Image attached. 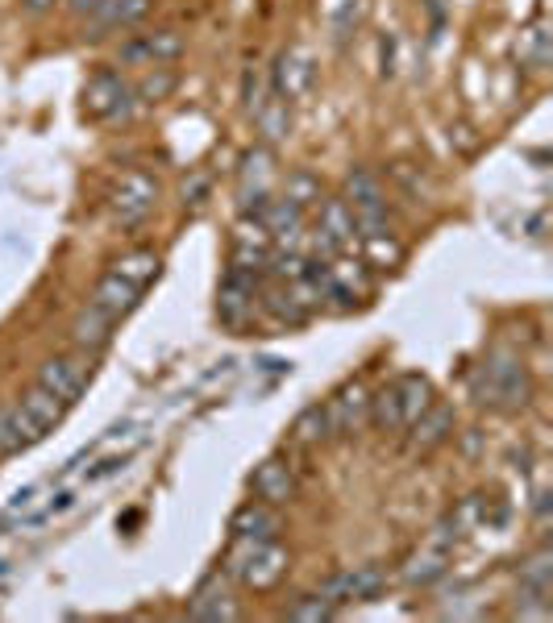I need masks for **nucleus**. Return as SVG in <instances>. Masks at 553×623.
I'll return each instance as SVG.
<instances>
[{
  "instance_id": "423d86ee",
  "label": "nucleus",
  "mask_w": 553,
  "mask_h": 623,
  "mask_svg": "<svg viewBox=\"0 0 553 623\" xmlns=\"http://www.w3.org/2000/svg\"><path fill=\"white\" fill-rule=\"evenodd\" d=\"M258 283H263V275H254V270H242V266L225 270L221 291H217V316H221L225 329L242 333L254 321V312H258Z\"/></svg>"
},
{
  "instance_id": "c03bdc74",
  "label": "nucleus",
  "mask_w": 553,
  "mask_h": 623,
  "mask_svg": "<svg viewBox=\"0 0 553 623\" xmlns=\"http://www.w3.org/2000/svg\"><path fill=\"white\" fill-rule=\"evenodd\" d=\"M58 0H21V9L25 13H46V9H55Z\"/></svg>"
},
{
  "instance_id": "4be33fe9",
  "label": "nucleus",
  "mask_w": 553,
  "mask_h": 623,
  "mask_svg": "<svg viewBox=\"0 0 553 623\" xmlns=\"http://www.w3.org/2000/svg\"><path fill=\"white\" fill-rule=\"evenodd\" d=\"M317 229L338 249H350L358 242V221H354V212H350L345 200H321L317 204Z\"/></svg>"
},
{
  "instance_id": "412c9836",
  "label": "nucleus",
  "mask_w": 553,
  "mask_h": 623,
  "mask_svg": "<svg viewBox=\"0 0 553 623\" xmlns=\"http://www.w3.org/2000/svg\"><path fill=\"white\" fill-rule=\"evenodd\" d=\"M137 300H142V287L130 283V279H121L117 270H109L92 291V308H100V312L113 316V321L130 316V312L137 308Z\"/></svg>"
},
{
  "instance_id": "cd10ccee",
  "label": "nucleus",
  "mask_w": 553,
  "mask_h": 623,
  "mask_svg": "<svg viewBox=\"0 0 553 623\" xmlns=\"http://www.w3.org/2000/svg\"><path fill=\"white\" fill-rule=\"evenodd\" d=\"M450 574V553L438 545H429V548H420L417 557L403 566V582L408 586H433L441 582Z\"/></svg>"
},
{
  "instance_id": "1a4fd4ad",
  "label": "nucleus",
  "mask_w": 553,
  "mask_h": 623,
  "mask_svg": "<svg viewBox=\"0 0 553 623\" xmlns=\"http://www.w3.org/2000/svg\"><path fill=\"white\" fill-rule=\"evenodd\" d=\"M317 84V63L308 55L305 46H291V51H279L275 55V67H270V92L279 100H305Z\"/></svg>"
},
{
  "instance_id": "a878e982",
  "label": "nucleus",
  "mask_w": 553,
  "mask_h": 623,
  "mask_svg": "<svg viewBox=\"0 0 553 623\" xmlns=\"http://www.w3.org/2000/svg\"><path fill=\"white\" fill-rule=\"evenodd\" d=\"M254 125L263 133V142L275 146V142H284L287 133H291V104L279 100L275 92H267V100L254 109Z\"/></svg>"
},
{
  "instance_id": "4c0bfd02",
  "label": "nucleus",
  "mask_w": 553,
  "mask_h": 623,
  "mask_svg": "<svg viewBox=\"0 0 553 623\" xmlns=\"http://www.w3.org/2000/svg\"><path fill=\"white\" fill-rule=\"evenodd\" d=\"M358 13H363V0H350L342 13L333 18V38H345V34H350V21L358 25Z\"/></svg>"
},
{
  "instance_id": "aec40b11",
  "label": "nucleus",
  "mask_w": 553,
  "mask_h": 623,
  "mask_svg": "<svg viewBox=\"0 0 553 623\" xmlns=\"http://www.w3.org/2000/svg\"><path fill=\"white\" fill-rule=\"evenodd\" d=\"M258 308H263L275 324H291V329L312 316V308L296 296V287L279 283V279H275V283H258Z\"/></svg>"
},
{
  "instance_id": "f704fd0d",
  "label": "nucleus",
  "mask_w": 553,
  "mask_h": 623,
  "mask_svg": "<svg viewBox=\"0 0 553 623\" xmlns=\"http://www.w3.org/2000/svg\"><path fill=\"white\" fill-rule=\"evenodd\" d=\"M175 84H179V76H175L172 67H146V76H142V84H137L134 92L137 100L158 104V100H167V96L175 92Z\"/></svg>"
},
{
  "instance_id": "f257e3e1",
  "label": "nucleus",
  "mask_w": 553,
  "mask_h": 623,
  "mask_svg": "<svg viewBox=\"0 0 553 623\" xmlns=\"http://www.w3.org/2000/svg\"><path fill=\"white\" fill-rule=\"evenodd\" d=\"M471 396L478 408H491V412H520L529 408L533 399V375L520 354L512 349H491L483 366H475L471 375Z\"/></svg>"
},
{
  "instance_id": "6ab92c4d",
  "label": "nucleus",
  "mask_w": 553,
  "mask_h": 623,
  "mask_svg": "<svg viewBox=\"0 0 553 623\" xmlns=\"http://www.w3.org/2000/svg\"><path fill=\"white\" fill-rule=\"evenodd\" d=\"M154 0H100L88 13V38H104L109 30H130L151 13Z\"/></svg>"
},
{
  "instance_id": "5701e85b",
  "label": "nucleus",
  "mask_w": 553,
  "mask_h": 623,
  "mask_svg": "<svg viewBox=\"0 0 553 623\" xmlns=\"http://www.w3.org/2000/svg\"><path fill=\"white\" fill-rule=\"evenodd\" d=\"M113 324H117L113 316H104V312H100V308H92V303L79 312L76 324H71V341L84 349V358H96V354H100V349L113 341Z\"/></svg>"
},
{
  "instance_id": "2eb2a0df",
  "label": "nucleus",
  "mask_w": 553,
  "mask_h": 623,
  "mask_svg": "<svg viewBox=\"0 0 553 623\" xmlns=\"http://www.w3.org/2000/svg\"><path fill=\"white\" fill-rule=\"evenodd\" d=\"M254 221L267 229L270 242H279L284 249H296L305 242V208H296L284 196H270L267 204L254 212Z\"/></svg>"
},
{
  "instance_id": "473e14b6",
  "label": "nucleus",
  "mask_w": 553,
  "mask_h": 623,
  "mask_svg": "<svg viewBox=\"0 0 553 623\" xmlns=\"http://www.w3.org/2000/svg\"><path fill=\"white\" fill-rule=\"evenodd\" d=\"M284 200H291L296 208H317L324 200V188H321V179L312 175V170H287V179H284Z\"/></svg>"
},
{
  "instance_id": "c85d7f7f",
  "label": "nucleus",
  "mask_w": 553,
  "mask_h": 623,
  "mask_svg": "<svg viewBox=\"0 0 553 623\" xmlns=\"http://www.w3.org/2000/svg\"><path fill=\"white\" fill-rule=\"evenodd\" d=\"M358 242H363V263L375 266V270H396L403 263V242L391 229L387 233H366Z\"/></svg>"
},
{
  "instance_id": "bb28decb",
  "label": "nucleus",
  "mask_w": 553,
  "mask_h": 623,
  "mask_svg": "<svg viewBox=\"0 0 553 623\" xmlns=\"http://www.w3.org/2000/svg\"><path fill=\"white\" fill-rule=\"evenodd\" d=\"M287 436H291L296 445H305V449H312V445H324V441H333V429H329V412H324V403H308L305 412L291 420Z\"/></svg>"
},
{
  "instance_id": "58836bf2",
  "label": "nucleus",
  "mask_w": 553,
  "mask_h": 623,
  "mask_svg": "<svg viewBox=\"0 0 553 623\" xmlns=\"http://www.w3.org/2000/svg\"><path fill=\"white\" fill-rule=\"evenodd\" d=\"M391 175H396V179H400V183L412 191V196H420V188H424V179L417 175V167H408V163H396V167H391Z\"/></svg>"
},
{
  "instance_id": "f03ea898",
  "label": "nucleus",
  "mask_w": 553,
  "mask_h": 623,
  "mask_svg": "<svg viewBox=\"0 0 553 623\" xmlns=\"http://www.w3.org/2000/svg\"><path fill=\"white\" fill-rule=\"evenodd\" d=\"M287 566L291 557L279 541H233L230 557H225V578L250 590H275L287 578Z\"/></svg>"
},
{
  "instance_id": "393cba45",
  "label": "nucleus",
  "mask_w": 553,
  "mask_h": 623,
  "mask_svg": "<svg viewBox=\"0 0 553 623\" xmlns=\"http://www.w3.org/2000/svg\"><path fill=\"white\" fill-rule=\"evenodd\" d=\"M391 387H396V399H400L403 424H412V420H417V415L424 412V408H429L433 399H438V396H433V382H429L424 375H417V370L400 375L396 382H391Z\"/></svg>"
},
{
  "instance_id": "79ce46f5",
  "label": "nucleus",
  "mask_w": 553,
  "mask_h": 623,
  "mask_svg": "<svg viewBox=\"0 0 553 623\" xmlns=\"http://www.w3.org/2000/svg\"><path fill=\"white\" fill-rule=\"evenodd\" d=\"M125 466V457H109V461H100L92 474H88V482H100V478H109V474H117Z\"/></svg>"
},
{
  "instance_id": "ea45409f",
  "label": "nucleus",
  "mask_w": 553,
  "mask_h": 623,
  "mask_svg": "<svg viewBox=\"0 0 553 623\" xmlns=\"http://www.w3.org/2000/svg\"><path fill=\"white\" fill-rule=\"evenodd\" d=\"M204 188H209V179H204V175H191L188 183H184V204H200V200H204Z\"/></svg>"
},
{
  "instance_id": "f3484780",
  "label": "nucleus",
  "mask_w": 553,
  "mask_h": 623,
  "mask_svg": "<svg viewBox=\"0 0 553 623\" xmlns=\"http://www.w3.org/2000/svg\"><path fill=\"white\" fill-rule=\"evenodd\" d=\"M230 532L233 541H279L284 532V515L279 508H270L263 499H250L230 515Z\"/></svg>"
},
{
  "instance_id": "e433bc0d",
  "label": "nucleus",
  "mask_w": 553,
  "mask_h": 623,
  "mask_svg": "<svg viewBox=\"0 0 553 623\" xmlns=\"http://www.w3.org/2000/svg\"><path fill=\"white\" fill-rule=\"evenodd\" d=\"M263 100H267V92H263V76H258L254 67H246V76H242V109L254 116V109H258Z\"/></svg>"
},
{
  "instance_id": "a18cd8bd",
  "label": "nucleus",
  "mask_w": 553,
  "mask_h": 623,
  "mask_svg": "<svg viewBox=\"0 0 553 623\" xmlns=\"http://www.w3.org/2000/svg\"><path fill=\"white\" fill-rule=\"evenodd\" d=\"M96 4H100V0H71V13H76V18H88Z\"/></svg>"
},
{
  "instance_id": "72a5a7b5",
  "label": "nucleus",
  "mask_w": 553,
  "mask_h": 623,
  "mask_svg": "<svg viewBox=\"0 0 553 623\" xmlns=\"http://www.w3.org/2000/svg\"><path fill=\"white\" fill-rule=\"evenodd\" d=\"M338 615V603L333 599H324L321 590L317 594H300V599H291L284 607V620H296V623H324Z\"/></svg>"
},
{
  "instance_id": "6e6552de",
  "label": "nucleus",
  "mask_w": 553,
  "mask_h": 623,
  "mask_svg": "<svg viewBox=\"0 0 553 623\" xmlns=\"http://www.w3.org/2000/svg\"><path fill=\"white\" fill-rule=\"evenodd\" d=\"M188 620H200V623H233V620H242V607H237V599H233L225 569L209 574L204 582L191 590Z\"/></svg>"
},
{
  "instance_id": "39448f33",
  "label": "nucleus",
  "mask_w": 553,
  "mask_h": 623,
  "mask_svg": "<svg viewBox=\"0 0 553 623\" xmlns=\"http://www.w3.org/2000/svg\"><path fill=\"white\" fill-rule=\"evenodd\" d=\"M553 594V553L545 545L529 553L516 569V615L520 620H545Z\"/></svg>"
},
{
  "instance_id": "dca6fc26",
  "label": "nucleus",
  "mask_w": 553,
  "mask_h": 623,
  "mask_svg": "<svg viewBox=\"0 0 553 623\" xmlns=\"http://www.w3.org/2000/svg\"><path fill=\"white\" fill-rule=\"evenodd\" d=\"M237 196H242V212L254 216L258 208L270 200V151L258 146V151L242 154V170H237Z\"/></svg>"
},
{
  "instance_id": "20e7f679",
  "label": "nucleus",
  "mask_w": 553,
  "mask_h": 623,
  "mask_svg": "<svg viewBox=\"0 0 553 623\" xmlns=\"http://www.w3.org/2000/svg\"><path fill=\"white\" fill-rule=\"evenodd\" d=\"M345 204L358 221V237L366 233H387L391 229V208H387V196H383V183L375 170L354 167L345 175Z\"/></svg>"
},
{
  "instance_id": "0eeeda50",
  "label": "nucleus",
  "mask_w": 553,
  "mask_h": 623,
  "mask_svg": "<svg viewBox=\"0 0 553 623\" xmlns=\"http://www.w3.org/2000/svg\"><path fill=\"white\" fill-rule=\"evenodd\" d=\"M109 204H113V216L121 225H142L158 204V179L146 170H125L109 191Z\"/></svg>"
},
{
  "instance_id": "b1692460",
  "label": "nucleus",
  "mask_w": 553,
  "mask_h": 623,
  "mask_svg": "<svg viewBox=\"0 0 553 623\" xmlns=\"http://www.w3.org/2000/svg\"><path fill=\"white\" fill-rule=\"evenodd\" d=\"M18 408L30 415L34 424H38L42 433H55L58 424H63V415H67V403H63L58 396H51L46 387H38V382H34V387H30L25 396H21Z\"/></svg>"
},
{
  "instance_id": "c9c22d12",
  "label": "nucleus",
  "mask_w": 553,
  "mask_h": 623,
  "mask_svg": "<svg viewBox=\"0 0 553 623\" xmlns=\"http://www.w3.org/2000/svg\"><path fill=\"white\" fill-rule=\"evenodd\" d=\"M25 449V441L18 433V420H13V408H0V457H13Z\"/></svg>"
},
{
  "instance_id": "9b49d317",
  "label": "nucleus",
  "mask_w": 553,
  "mask_h": 623,
  "mask_svg": "<svg viewBox=\"0 0 553 623\" xmlns=\"http://www.w3.org/2000/svg\"><path fill=\"white\" fill-rule=\"evenodd\" d=\"M383 590H387V569L383 566H354L345 569V574H333V578H324L321 594L324 599H333V603H370V599H379Z\"/></svg>"
},
{
  "instance_id": "a19ab883",
  "label": "nucleus",
  "mask_w": 553,
  "mask_h": 623,
  "mask_svg": "<svg viewBox=\"0 0 553 623\" xmlns=\"http://www.w3.org/2000/svg\"><path fill=\"white\" fill-rule=\"evenodd\" d=\"M550 499H553V494H550V491H541V494H537V503H533V515H537V529H541V532L550 529Z\"/></svg>"
},
{
  "instance_id": "7ed1b4c3",
  "label": "nucleus",
  "mask_w": 553,
  "mask_h": 623,
  "mask_svg": "<svg viewBox=\"0 0 553 623\" xmlns=\"http://www.w3.org/2000/svg\"><path fill=\"white\" fill-rule=\"evenodd\" d=\"M84 109L92 121H104V125H121V121H130L137 109V92L134 84L113 71V67H100L88 84H84Z\"/></svg>"
},
{
  "instance_id": "a211bd4d",
  "label": "nucleus",
  "mask_w": 553,
  "mask_h": 623,
  "mask_svg": "<svg viewBox=\"0 0 553 623\" xmlns=\"http://www.w3.org/2000/svg\"><path fill=\"white\" fill-rule=\"evenodd\" d=\"M250 491H254V499L270 503V508H284V503L296 499L300 487H296V474H291L284 457H267L258 470L250 474Z\"/></svg>"
},
{
  "instance_id": "c756f323",
  "label": "nucleus",
  "mask_w": 553,
  "mask_h": 623,
  "mask_svg": "<svg viewBox=\"0 0 553 623\" xmlns=\"http://www.w3.org/2000/svg\"><path fill=\"white\" fill-rule=\"evenodd\" d=\"M516 51H520V63H524L529 71H545V67H550V55H553L550 25H545V21H537L533 30H524Z\"/></svg>"
},
{
  "instance_id": "37998d69",
  "label": "nucleus",
  "mask_w": 553,
  "mask_h": 623,
  "mask_svg": "<svg viewBox=\"0 0 553 623\" xmlns=\"http://www.w3.org/2000/svg\"><path fill=\"white\" fill-rule=\"evenodd\" d=\"M34 494H38V487H30V491H21L18 499H13V508H9V511H13V515H18V511H30V508H34Z\"/></svg>"
},
{
  "instance_id": "2f4dec72",
  "label": "nucleus",
  "mask_w": 553,
  "mask_h": 623,
  "mask_svg": "<svg viewBox=\"0 0 553 623\" xmlns=\"http://www.w3.org/2000/svg\"><path fill=\"white\" fill-rule=\"evenodd\" d=\"M113 270L121 275V279H130V283H137L142 291L158 279V254L154 249H134V254H125V258H117Z\"/></svg>"
},
{
  "instance_id": "f8f14e48",
  "label": "nucleus",
  "mask_w": 553,
  "mask_h": 623,
  "mask_svg": "<svg viewBox=\"0 0 553 623\" xmlns=\"http://www.w3.org/2000/svg\"><path fill=\"white\" fill-rule=\"evenodd\" d=\"M88 378H92V358H67L55 354L38 366V387H46L51 396H58L67 408L88 391Z\"/></svg>"
},
{
  "instance_id": "4468645a",
  "label": "nucleus",
  "mask_w": 553,
  "mask_h": 623,
  "mask_svg": "<svg viewBox=\"0 0 553 623\" xmlns=\"http://www.w3.org/2000/svg\"><path fill=\"white\" fill-rule=\"evenodd\" d=\"M408 429H412V433H408L412 454H433V449H441V445L454 436V429H458V412H454V403L433 399V403H429V408H424Z\"/></svg>"
},
{
  "instance_id": "7c9ffc66",
  "label": "nucleus",
  "mask_w": 553,
  "mask_h": 623,
  "mask_svg": "<svg viewBox=\"0 0 553 623\" xmlns=\"http://www.w3.org/2000/svg\"><path fill=\"white\" fill-rule=\"evenodd\" d=\"M379 433H403L408 424H403V412H400V399H396V387L387 382V387H379L375 396H370V415H366Z\"/></svg>"
},
{
  "instance_id": "ddd939ff",
  "label": "nucleus",
  "mask_w": 553,
  "mask_h": 623,
  "mask_svg": "<svg viewBox=\"0 0 553 623\" xmlns=\"http://www.w3.org/2000/svg\"><path fill=\"white\" fill-rule=\"evenodd\" d=\"M324 412H329V429H333V436L363 433L366 415H370V391H366L358 378H350L345 387H338V396L324 403Z\"/></svg>"
},
{
  "instance_id": "9d476101",
  "label": "nucleus",
  "mask_w": 553,
  "mask_h": 623,
  "mask_svg": "<svg viewBox=\"0 0 553 623\" xmlns=\"http://www.w3.org/2000/svg\"><path fill=\"white\" fill-rule=\"evenodd\" d=\"M184 55V38L179 30H146V34H134L130 42H121L117 58L130 63V67H172L175 58Z\"/></svg>"
}]
</instances>
